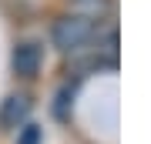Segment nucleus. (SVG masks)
Returning <instances> with one entry per match:
<instances>
[{"label": "nucleus", "instance_id": "f257e3e1", "mask_svg": "<svg viewBox=\"0 0 151 144\" xmlns=\"http://www.w3.org/2000/svg\"><path fill=\"white\" fill-rule=\"evenodd\" d=\"M94 37H97V20L94 17H84V14H64V17L54 20V27H50V40H54V47L64 50V54L84 50Z\"/></svg>", "mask_w": 151, "mask_h": 144}, {"label": "nucleus", "instance_id": "f03ea898", "mask_svg": "<svg viewBox=\"0 0 151 144\" xmlns=\"http://www.w3.org/2000/svg\"><path fill=\"white\" fill-rule=\"evenodd\" d=\"M10 67H14V74L17 77H37V70H40V47L37 44H30V40H24V44H17L14 54H10Z\"/></svg>", "mask_w": 151, "mask_h": 144}, {"label": "nucleus", "instance_id": "7ed1b4c3", "mask_svg": "<svg viewBox=\"0 0 151 144\" xmlns=\"http://www.w3.org/2000/svg\"><path fill=\"white\" fill-rule=\"evenodd\" d=\"M27 117H30V101H27V94H10L4 104H0V128H4V131L24 128Z\"/></svg>", "mask_w": 151, "mask_h": 144}, {"label": "nucleus", "instance_id": "20e7f679", "mask_svg": "<svg viewBox=\"0 0 151 144\" xmlns=\"http://www.w3.org/2000/svg\"><path fill=\"white\" fill-rule=\"evenodd\" d=\"M77 4V14H84V17H94L97 20V14H104L111 7V0H74Z\"/></svg>", "mask_w": 151, "mask_h": 144}, {"label": "nucleus", "instance_id": "39448f33", "mask_svg": "<svg viewBox=\"0 0 151 144\" xmlns=\"http://www.w3.org/2000/svg\"><path fill=\"white\" fill-rule=\"evenodd\" d=\"M17 144H40V128L37 124H24V131L17 134Z\"/></svg>", "mask_w": 151, "mask_h": 144}]
</instances>
